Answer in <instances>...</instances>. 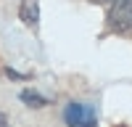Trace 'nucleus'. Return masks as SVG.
I'll return each instance as SVG.
<instances>
[{"mask_svg": "<svg viewBox=\"0 0 132 127\" xmlns=\"http://www.w3.org/2000/svg\"><path fill=\"white\" fill-rule=\"evenodd\" d=\"M90 3H95V5H111L114 0H90Z\"/></svg>", "mask_w": 132, "mask_h": 127, "instance_id": "6", "label": "nucleus"}, {"mask_svg": "<svg viewBox=\"0 0 132 127\" xmlns=\"http://www.w3.org/2000/svg\"><path fill=\"white\" fill-rule=\"evenodd\" d=\"M5 74H8V77H11V80H27V77H24V74H19V72H13V69H5Z\"/></svg>", "mask_w": 132, "mask_h": 127, "instance_id": "5", "label": "nucleus"}, {"mask_svg": "<svg viewBox=\"0 0 132 127\" xmlns=\"http://www.w3.org/2000/svg\"><path fill=\"white\" fill-rule=\"evenodd\" d=\"M19 19L29 29L40 27V0H21L19 3Z\"/></svg>", "mask_w": 132, "mask_h": 127, "instance_id": "3", "label": "nucleus"}, {"mask_svg": "<svg viewBox=\"0 0 132 127\" xmlns=\"http://www.w3.org/2000/svg\"><path fill=\"white\" fill-rule=\"evenodd\" d=\"M0 127H8V122H5V116L0 114Z\"/></svg>", "mask_w": 132, "mask_h": 127, "instance_id": "7", "label": "nucleus"}, {"mask_svg": "<svg viewBox=\"0 0 132 127\" xmlns=\"http://www.w3.org/2000/svg\"><path fill=\"white\" fill-rule=\"evenodd\" d=\"M21 103H27L29 109H42V106H48V98L45 95H40L37 90H21Z\"/></svg>", "mask_w": 132, "mask_h": 127, "instance_id": "4", "label": "nucleus"}, {"mask_svg": "<svg viewBox=\"0 0 132 127\" xmlns=\"http://www.w3.org/2000/svg\"><path fill=\"white\" fill-rule=\"evenodd\" d=\"M108 27L114 32H132V0H114L108 5Z\"/></svg>", "mask_w": 132, "mask_h": 127, "instance_id": "2", "label": "nucleus"}, {"mask_svg": "<svg viewBox=\"0 0 132 127\" xmlns=\"http://www.w3.org/2000/svg\"><path fill=\"white\" fill-rule=\"evenodd\" d=\"M63 122L69 127H98V114L87 103H69L63 109Z\"/></svg>", "mask_w": 132, "mask_h": 127, "instance_id": "1", "label": "nucleus"}]
</instances>
